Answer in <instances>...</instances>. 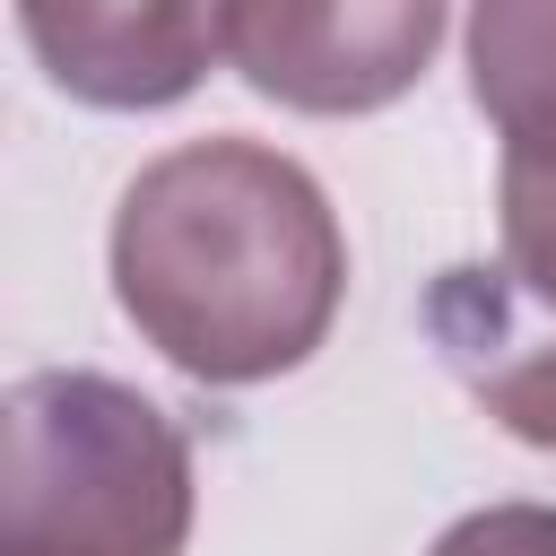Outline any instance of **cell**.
I'll list each match as a JSON object with an SVG mask.
<instances>
[{
	"label": "cell",
	"instance_id": "7",
	"mask_svg": "<svg viewBox=\"0 0 556 556\" xmlns=\"http://www.w3.org/2000/svg\"><path fill=\"white\" fill-rule=\"evenodd\" d=\"M469 382H478V400H486V417H495L504 434L556 452V348H521V339H504V356H486Z\"/></svg>",
	"mask_w": 556,
	"mask_h": 556
},
{
	"label": "cell",
	"instance_id": "6",
	"mask_svg": "<svg viewBox=\"0 0 556 556\" xmlns=\"http://www.w3.org/2000/svg\"><path fill=\"white\" fill-rule=\"evenodd\" d=\"M495 243H504V278L539 313H556V156H504Z\"/></svg>",
	"mask_w": 556,
	"mask_h": 556
},
{
	"label": "cell",
	"instance_id": "8",
	"mask_svg": "<svg viewBox=\"0 0 556 556\" xmlns=\"http://www.w3.org/2000/svg\"><path fill=\"white\" fill-rule=\"evenodd\" d=\"M426 556H556V504H478Z\"/></svg>",
	"mask_w": 556,
	"mask_h": 556
},
{
	"label": "cell",
	"instance_id": "1",
	"mask_svg": "<svg viewBox=\"0 0 556 556\" xmlns=\"http://www.w3.org/2000/svg\"><path fill=\"white\" fill-rule=\"evenodd\" d=\"M113 304L191 382L243 391L295 374L348 295L330 191L261 139H182L148 156L113 208Z\"/></svg>",
	"mask_w": 556,
	"mask_h": 556
},
{
	"label": "cell",
	"instance_id": "4",
	"mask_svg": "<svg viewBox=\"0 0 556 556\" xmlns=\"http://www.w3.org/2000/svg\"><path fill=\"white\" fill-rule=\"evenodd\" d=\"M26 61L87 113H165L226 52V0H17Z\"/></svg>",
	"mask_w": 556,
	"mask_h": 556
},
{
	"label": "cell",
	"instance_id": "2",
	"mask_svg": "<svg viewBox=\"0 0 556 556\" xmlns=\"http://www.w3.org/2000/svg\"><path fill=\"white\" fill-rule=\"evenodd\" d=\"M191 434L96 365L17 374L0 400V556H182Z\"/></svg>",
	"mask_w": 556,
	"mask_h": 556
},
{
	"label": "cell",
	"instance_id": "5",
	"mask_svg": "<svg viewBox=\"0 0 556 556\" xmlns=\"http://www.w3.org/2000/svg\"><path fill=\"white\" fill-rule=\"evenodd\" d=\"M460 43L504 156H556V0H469Z\"/></svg>",
	"mask_w": 556,
	"mask_h": 556
},
{
	"label": "cell",
	"instance_id": "3",
	"mask_svg": "<svg viewBox=\"0 0 556 556\" xmlns=\"http://www.w3.org/2000/svg\"><path fill=\"white\" fill-rule=\"evenodd\" d=\"M443 17L452 0H226V61L287 113L356 122L434 70Z\"/></svg>",
	"mask_w": 556,
	"mask_h": 556
}]
</instances>
